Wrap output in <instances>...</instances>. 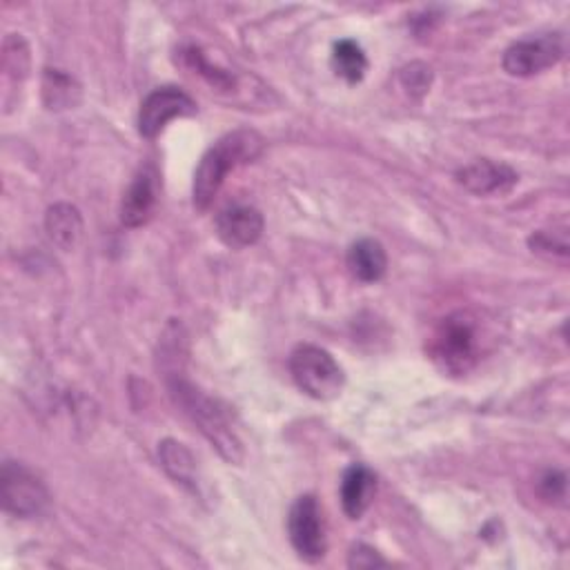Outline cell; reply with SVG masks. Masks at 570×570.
Returning <instances> with one entry per match:
<instances>
[{
  "instance_id": "1",
  "label": "cell",
  "mask_w": 570,
  "mask_h": 570,
  "mask_svg": "<svg viewBox=\"0 0 570 570\" xmlns=\"http://www.w3.org/2000/svg\"><path fill=\"white\" fill-rule=\"evenodd\" d=\"M177 339H179V330L170 341V346L161 352L163 355L161 359L170 361L163 366L168 392L172 401L192 419V423L203 433V437L219 451V455L230 464H239L243 460V448L239 437L232 431L228 412L217 399L208 397L190 379H186L177 359V355L181 352V341Z\"/></svg>"
},
{
  "instance_id": "2",
  "label": "cell",
  "mask_w": 570,
  "mask_h": 570,
  "mask_svg": "<svg viewBox=\"0 0 570 570\" xmlns=\"http://www.w3.org/2000/svg\"><path fill=\"white\" fill-rule=\"evenodd\" d=\"M263 150V138L252 129H236L219 138L203 155L194 172V208L205 212L219 194L225 177L241 163L256 159Z\"/></svg>"
},
{
  "instance_id": "3",
  "label": "cell",
  "mask_w": 570,
  "mask_h": 570,
  "mask_svg": "<svg viewBox=\"0 0 570 570\" xmlns=\"http://www.w3.org/2000/svg\"><path fill=\"white\" fill-rule=\"evenodd\" d=\"M484 326L473 313H455L446 317L431 339L433 361L448 374H466L484 352Z\"/></svg>"
},
{
  "instance_id": "4",
  "label": "cell",
  "mask_w": 570,
  "mask_h": 570,
  "mask_svg": "<svg viewBox=\"0 0 570 570\" xmlns=\"http://www.w3.org/2000/svg\"><path fill=\"white\" fill-rule=\"evenodd\" d=\"M291 372L297 386L313 399L330 401L341 394L346 374L335 357L319 346H299L291 357Z\"/></svg>"
},
{
  "instance_id": "5",
  "label": "cell",
  "mask_w": 570,
  "mask_h": 570,
  "mask_svg": "<svg viewBox=\"0 0 570 570\" xmlns=\"http://www.w3.org/2000/svg\"><path fill=\"white\" fill-rule=\"evenodd\" d=\"M0 488H3L6 510L17 517H36L50 504V493L43 482L25 466L14 462H8L3 466Z\"/></svg>"
},
{
  "instance_id": "6",
  "label": "cell",
  "mask_w": 570,
  "mask_h": 570,
  "mask_svg": "<svg viewBox=\"0 0 570 570\" xmlns=\"http://www.w3.org/2000/svg\"><path fill=\"white\" fill-rule=\"evenodd\" d=\"M291 541L302 559L319 561L326 555V528L321 519V508L315 495H304L295 502L288 517Z\"/></svg>"
},
{
  "instance_id": "7",
  "label": "cell",
  "mask_w": 570,
  "mask_h": 570,
  "mask_svg": "<svg viewBox=\"0 0 570 570\" xmlns=\"http://www.w3.org/2000/svg\"><path fill=\"white\" fill-rule=\"evenodd\" d=\"M197 103L179 87H159L140 105L138 131L146 138H157L170 120L181 116H192Z\"/></svg>"
},
{
  "instance_id": "8",
  "label": "cell",
  "mask_w": 570,
  "mask_h": 570,
  "mask_svg": "<svg viewBox=\"0 0 570 570\" xmlns=\"http://www.w3.org/2000/svg\"><path fill=\"white\" fill-rule=\"evenodd\" d=\"M563 56V43L557 34H546L535 41H519L510 45L504 54V70L510 76H532L552 65H557Z\"/></svg>"
},
{
  "instance_id": "9",
  "label": "cell",
  "mask_w": 570,
  "mask_h": 570,
  "mask_svg": "<svg viewBox=\"0 0 570 570\" xmlns=\"http://www.w3.org/2000/svg\"><path fill=\"white\" fill-rule=\"evenodd\" d=\"M217 232L228 247H247L263 234V214L252 205H232L219 214Z\"/></svg>"
},
{
  "instance_id": "10",
  "label": "cell",
  "mask_w": 570,
  "mask_h": 570,
  "mask_svg": "<svg viewBox=\"0 0 570 570\" xmlns=\"http://www.w3.org/2000/svg\"><path fill=\"white\" fill-rule=\"evenodd\" d=\"M157 205V175L152 170H140L125 192L120 221L127 228H138L148 223Z\"/></svg>"
},
{
  "instance_id": "11",
  "label": "cell",
  "mask_w": 570,
  "mask_h": 570,
  "mask_svg": "<svg viewBox=\"0 0 570 570\" xmlns=\"http://www.w3.org/2000/svg\"><path fill=\"white\" fill-rule=\"evenodd\" d=\"M460 183L479 197L486 194H497V192H508L515 183H517V175L513 168L504 166V163H495V161H475L473 166L464 168L457 175Z\"/></svg>"
},
{
  "instance_id": "12",
  "label": "cell",
  "mask_w": 570,
  "mask_h": 570,
  "mask_svg": "<svg viewBox=\"0 0 570 570\" xmlns=\"http://www.w3.org/2000/svg\"><path fill=\"white\" fill-rule=\"evenodd\" d=\"M377 490V477L361 464L350 466L341 482V504L350 519H361Z\"/></svg>"
},
{
  "instance_id": "13",
  "label": "cell",
  "mask_w": 570,
  "mask_h": 570,
  "mask_svg": "<svg viewBox=\"0 0 570 570\" xmlns=\"http://www.w3.org/2000/svg\"><path fill=\"white\" fill-rule=\"evenodd\" d=\"M348 270L361 283H374L386 274L388 256L379 241L361 239L348 250Z\"/></svg>"
},
{
  "instance_id": "14",
  "label": "cell",
  "mask_w": 570,
  "mask_h": 570,
  "mask_svg": "<svg viewBox=\"0 0 570 570\" xmlns=\"http://www.w3.org/2000/svg\"><path fill=\"white\" fill-rule=\"evenodd\" d=\"M45 228H48L50 239L61 250H72L78 245V241L83 236V217L74 205L56 203L48 210Z\"/></svg>"
},
{
  "instance_id": "15",
  "label": "cell",
  "mask_w": 570,
  "mask_h": 570,
  "mask_svg": "<svg viewBox=\"0 0 570 570\" xmlns=\"http://www.w3.org/2000/svg\"><path fill=\"white\" fill-rule=\"evenodd\" d=\"M159 457L163 462V468L181 484L186 486H194V473H197V462L192 457V453L172 440H166L159 448Z\"/></svg>"
},
{
  "instance_id": "16",
  "label": "cell",
  "mask_w": 570,
  "mask_h": 570,
  "mask_svg": "<svg viewBox=\"0 0 570 570\" xmlns=\"http://www.w3.org/2000/svg\"><path fill=\"white\" fill-rule=\"evenodd\" d=\"M332 70L348 83H359L368 70L363 50L355 41H339L332 50Z\"/></svg>"
},
{
  "instance_id": "17",
  "label": "cell",
  "mask_w": 570,
  "mask_h": 570,
  "mask_svg": "<svg viewBox=\"0 0 570 570\" xmlns=\"http://www.w3.org/2000/svg\"><path fill=\"white\" fill-rule=\"evenodd\" d=\"M78 87L76 83L56 72V70H48L45 72V81H43V96H45V103L50 109H65V107H72L76 105L78 101Z\"/></svg>"
},
{
  "instance_id": "18",
  "label": "cell",
  "mask_w": 570,
  "mask_h": 570,
  "mask_svg": "<svg viewBox=\"0 0 570 570\" xmlns=\"http://www.w3.org/2000/svg\"><path fill=\"white\" fill-rule=\"evenodd\" d=\"M431 67H425L421 63H412L410 67L403 70L401 74V81L403 85L410 89V92H416V94H425L428 87H431Z\"/></svg>"
},
{
  "instance_id": "19",
  "label": "cell",
  "mask_w": 570,
  "mask_h": 570,
  "mask_svg": "<svg viewBox=\"0 0 570 570\" xmlns=\"http://www.w3.org/2000/svg\"><path fill=\"white\" fill-rule=\"evenodd\" d=\"M188 59H190V63L197 67V72H199V74H203L212 85H217V87H225V85H230V83H232V78H230L225 72H221V70H217V67L208 65V63H205V59H203V54H201L199 50H188Z\"/></svg>"
},
{
  "instance_id": "20",
  "label": "cell",
  "mask_w": 570,
  "mask_h": 570,
  "mask_svg": "<svg viewBox=\"0 0 570 570\" xmlns=\"http://www.w3.org/2000/svg\"><path fill=\"white\" fill-rule=\"evenodd\" d=\"M348 563L350 568H374V566H386V559H381L374 548L359 543L352 548Z\"/></svg>"
},
{
  "instance_id": "21",
  "label": "cell",
  "mask_w": 570,
  "mask_h": 570,
  "mask_svg": "<svg viewBox=\"0 0 570 570\" xmlns=\"http://www.w3.org/2000/svg\"><path fill=\"white\" fill-rule=\"evenodd\" d=\"M541 495L552 502V499H563L566 497V477L563 473H548L541 479Z\"/></svg>"
}]
</instances>
